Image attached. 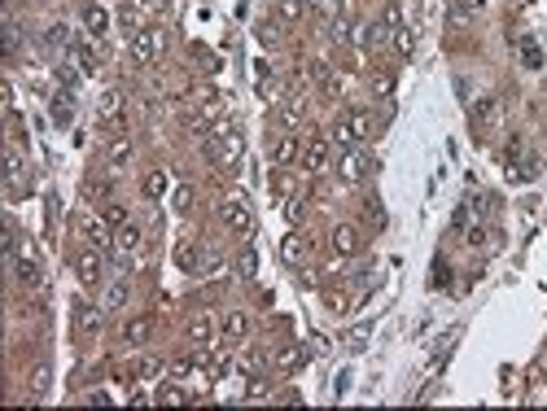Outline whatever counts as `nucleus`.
I'll use <instances>...</instances> for the list:
<instances>
[{
    "instance_id": "9b49d317",
    "label": "nucleus",
    "mask_w": 547,
    "mask_h": 411,
    "mask_svg": "<svg viewBox=\"0 0 547 411\" xmlns=\"http://www.w3.org/2000/svg\"><path fill=\"white\" fill-rule=\"evenodd\" d=\"M101 311H105V306L79 302V306H75V328H79L84 337H96V333H101Z\"/></svg>"
},
{
    "instance_id": "7ed1b4c3",
    "label": "nucleus",
    "mask_w": 547,
    "mask_h": 411,
    "mask_svg": "<svg viewBox=\"0 0 547 411\" xmlns=\"http://www.w3.org/2000/svg\"><path fill=\"white\" fill-rule=\"evenodd\" d=\"M162 53H167V36H162V31H136V36H131V61L149 66Z\"/></svg>"
},
{
    "instance_id": "4c0bfd02",
    "label": "nucleus",
    "mask_w": 547,
    "mask_h": 411,
    "mask_svg": "<svg viewBox=\"0 0 547 411\" xmlns=\"http://www.w3.org/2000/svg\"><path fill=\"white\" fill-rule=\"evenodd\" d=\"M411 36H416L411 27H399V31H394V44H399V53H403V57H411V48H416V40H411Z\"/></svg>"
},
{
    "instance_id": "e433bc0d",
    "label": "nucleus",
    "mask_w": 547,
    "mask_h": 411,
    "mask_svg": "<svg viewBox=\"0 0 547 411\" xmlns=\"http://www.w3.org/2000/svg\"><path fill=\"white\" fill-rule=\"evenodd\" d=\"M101 215H105V223H110V227H123V223H127V206L110 202V206H101Z\"/></svg>"
},
{
    "instance_id": "5701e85b",
    "label": "nucleus",
    "mask_w": 547,
    "mask_h": 411,
    "mask_svg": "<svg viewBox=\"0 0 547 411\" xmlns=\"http://www.w3.org/2000/svg\"><path fill=\"white\" fill-rule=\"evenodd\" d=\"M302 119H307V105H302V101H285V105L276 110V123H280V127H298Z\"/></svg>"
},
{
    "instance_id": "f257e3e1",
    "label": "nucleus",
    "mask_w": 547,
    "mask_h": 411,
    "mask_svg": "<svg viewBox=\"0 0 547 411\" xmlns=\"http://www.w3.org/2000/svg\"><path fill=\"white\" fill-rule=\"evenodd\" d=\"M241 154H245V136L237 127H224V131H214L210 136V144H206V158L214 162L219 171H232L241 162Z\"/></svg>"
},
{
    "instance_id": "8fccbe9b",
    "label": "nucleus",
    "mask_w": 547,
    "mask_h": 411,
    "mask_svg": "<svg viewBox=\"0 0 547 411\" xmlns=\"http://www.w3.org/2000/svg\"><path fill=\"white\" fill-rule=\"evenodd\" d=\"M307 0H280V18H298Z\"/></svg>"
},
{
    "instance_id": "a878e982",
    "label": "nucleus",
    "mask_w": 547,
    "mask_h": 411,
    "mask_svg": "<svg viewBox=\"0 0 547 411\" xmlns=\"http://www.w3.org/2000/svg\"><path fill=\"white\" fill-rule=\"evenodd\" d=\"M145 337H149V320H145V315H136V320L123 324V341H127V346H140Z\"/></svg>"
},
{
    "instance_id": "1a4fd4ad",
    "label": "nucleus",
    "mask_w": 547,
    "mask_h": 411,
    "mask_svg": "<svg viewBox=\"0 0 547 411\" xmlns=\"http://www.w3.org/2000/svg\"><path fill=\"white\" fill-rule=\"evenodd\" d=\"M96 119H101L110 131H123V96L119 92H101V101H96Z\"/></svg>"
},
{
    "instance_id": "6ab92c4d",
    "label": "nucleus",
    "mask_w": 547,
    "mask_h": 411,
    "mask_svg": "<svg viewBox=\"0 0 547 411\" xmlns=\"http://www.w3.org/2000/svg\"><path fill=\"white\" fill-rule=\"evenodd\" d=\"M245 333H250V315H245V311H228V315H224V337L228 341H241Z\"/></svg>"
},
{
    "instance_id": "20e7f679",
    "label": "nucleus",
    "mask_w": 547,
    "mask_h": 411,
    "mask_svg": "<svg viewBox=\"0 0 547 411\" xmlns=\"http://www.w3.org/2000/svg\"><path fill=\"white\" fill-rule=\"evenodd\" d=\"M9 267H13V281H18L22 289H44V271H40V262L31 250H18L9 258Z\"/></svg>"
},
{
    "instance_id": "c03bdc74",
    "label": "nucleus",
    "mask_w": 547,
    "mask_h": 411,
    "mask_svg": "<svg viewBox=\"0 0 547 411\" xmlns=\"http://www.w3.org/2000/svg\"><path fill=\"white\" fill-rule=\"evenodd\" d=\"M333 40H337V44L351 40V18H346V13H337V18H333Z\"/></svg>"
},
{
    "instance_id": "ea45409f",
    "label": "nucleus",
    "mask_w": 547,
    "mask_h": 411,
    "mask_svg": "<svg viewBox=\"0 0 547 411\" xmlns=\"http://www.w3.org/2000/svg\"><path fill=\"white\" fill-rule=\"evenodd\" d=\"M171 202H175L180 215H189V210H193V188H189V184H180V188L171 193Z\"/></svg>"
},
{
    "instance_id": "f3484780",
    "label": "nucleus",
    "mask_w": 547,
    "mask_h": 411,
    "mask_svg": "<svg viewBox=\"0 0 547 411\" xmlns=\"http://www.w3.org/2000/svg\"><path fill=\"white\" fill-rule=\"evenodd\" d=\"M5 171H9V188H13V193H22V188H27V162H22L18 149H9V154H5Z\"/></svg>"
},
{
    "instance_id": "bb28decb",
    "label": "nucleus",
    "mask_w": 547,
    "mask_h": 411,
    "mask_svg": "<svg viewBox=\"0 0 547 411\" xmlns=\"http://www.w3.org/2000/svg\"><path fill=\"white\" fill-rule=\"evenodd\" d=\"M372 92L377 96H390L394 92V70H390V66H377V70H372Z\"/></svg>"
},
{
    "instance_id": "ddd939ff",
    "label": "nucleus",
    "mask_w": 547,
    "mask_h": 411,
    "mask_svg": "<svg viewBox=\"0 0 547 411\" xmlns=\"http://www.w3.org/2000/svg\"><path fill=\"white\" fill-rule=\"evenodd\" d=\"M105 162L110 167H127L131 162V140L123 136V131H114V140H105Z\"/></svg>"
},
{
    "instance_id": "412c9836",
    "label": "nucleus",
    "mask_w": 547,
    "mask_h": 411,
    "mask_svg": "<svg viewBox=\"0 0 547 411\" xmlns=\"http://www.w3.org/2000/svg\"><path fill=\"white\" fill-rule=\"evenodd\" d=\"M333 250L337 254H359V232H355L351 223H342L337 232H333Z\"/></svg>"
},
{
    "instance_id": "f03ea898",
    "label": "nucleus",
    "mask_w": 547,
    "mask_h": 411,
    "mask_svg": "<svg viewBox=\"0 0 547 411\" xmlns=\"http://www.w3.org/2000/svg\"><path fill=\"white\" fill-rule=\"evenodd\" d=\"M71 262H75V276H79V285H84V289H96V285H101L105 262H101V250H96V245H79Z\"/></svg>"
},
{
    "instance_id": "864d4df0",
    "label": "nucleus",
    "mask_w": 547,
    "mask_h": 411,
    "mask_svg": "<svg viewBox=\"0 0 547 411\" xmlns=\"http://www.w3.org/2000/svg\"><path fill=\"white\" fill-rule=\"evenodd\" d=\"M486 241H490L486 227H473V232H469V245H477V250H486Z\"/></svg>"
},
{
    "instance_id": "c9c22d12",
    "label": "nucleus",
    "mask_w": 547,
    "mask_h": 411,
    "mask_svg": "<svg viewBox=\"0 0 547 411\" xmlns=\"http://www.w3.org/2000/svg\"><path fill=\"white\" fill-rule=\"evenodd\" d=\"M44 389H48V368H36L31 372V403H40Z\"/></svg>"
},
{
    "instance_id": "79ce46f5",
    "label": "nucleus",
    "mask_w": 547,
    "mask_h": 411,
    "mask_svg": "<svg viewBox=\"0 0 547 411\" xmlns=\"http://www.w3.org/2000/svg\"><path fill=\"white\" fill-rule=\"evenodd\" d=\"M302 359H307L302 350H285V354H276V368H280V372H293L298 364H302Z\"/></svg>"
},
{
    "instance_id": "423d86ee",
    "label": "nucleus",
    "mask_w": 547,
    "mask_h": 411,
    "mask_svg": "<svg viewBox=\"0 0 547 411\" xmlns=\"http://www.w3.org/2000/svg\"><path fill=\"white\" fill-rule=\"evenodd\" d=\"M219 215H224V223H228L237 237H250V232H254V215H250V206H245L241 197H228V202L219 206Z\"/></svg>"
},
{
    "instance_id": "37998d69",
    "label": "nucleus",
    "mask_w": 547,
    "mask_h": 411,
    "mask_svg": "<svg viewBox=\"0 0 547 411\" xmlns=\"http://www.w3.org/2000/svg\"><path fill=\"white\" fill-rule=\"evenodd\" d=\"M140 385H149V381H158V376H162V364H158V359H145V364H140Z\"/></svg>"
},
{
    "instance_id": "4be33fe9",
    "label": "nucleus",
    "mask_w": 547,
    "mask_h": 411,
    "mask_svg": "<svg viewBox=\"0 0 547 411\" xmlns=\"http://www.w3.org/2000/svg\"><path fill=\"white\" fill-rule=\"evenodd\" d=\"M175 267L180 271H197L202 262H197V245L193 241H175Z\"/></svg>"
},
{
    "instance_id": "c85d7f7f",
    "label": "nucleus",
    "mask_w": 547,
    "mask_h": 411,
    "mask_svg": "<svg viewBox=\"0 0 547 411\" xmlns=\"http://www.w3.org/2000/svg\"><path fill=\"white\" fill-rule=\"evenodd\" d=\"M486 0H451V22H464V18H473L477 9H482Z\"/></svg>"
},
{
    "instance_id": "cd10ccee",
    "label": "nucleus",
    "mask_w": 547,
    "mask_h": 411,
    "mask_svg": "<svg viewBox=\"0 0 547 411\" xmlns=\"http://www.w3.org/2000/svg\"><path fill=\"white\" fill-rule=\"evenodd\" d=\"M210 333H214V320L210 315H193L189 320V337L193 341H210Z\"/></svg>"
},
{
    "instance_id": "dca6fc26",
    "label": "nucleus",
    "mask_w": 547,
    "mask_h": 411,
    "mask_svg": "<svg viewBox=\"0 0 547 411\" xmlns=\"http://www.w3.org/2000/svg\"><path fill=\"white\" fill-rule=\"evenodd\" d=\"M346 123H351V131H355V140L363 144V140H372V131H377V119L368 110H351L346 114Z\"/></svg>"
},
{
    "instance_id": "6e6d98bb",
    "label": "nucleus",
    "mask_w": 547,
    "mask_h": 411,
    "mask_svg": "<svg viewBox=\"0 0 547 411\" xmlns=\"http://www.w3.org/2000/svg\"><path fill=\"white\" fill-rule=\"evenodd\" d=\"M57 79H61V84H75L79 75H75V66H61V70H57Z\"/></svg>"
},
{
    "instance_id": "72a5a7b5",
    "label": "nucleus",
    "mask_w": 547,
    "mask_h": 411,
    "mask_svg": "<svg viewBox=\"0 0 547 411\" xmlns=\"http://www.w3.org/2000/svg\"><path fill=\"white\" fill-rule=\"evenodd\" d=\"M48 44H53V48H71V27L53 22V27H48Z\"/></svg>"
},
{
    "instance_id": "a19ab883",
    "label": "nucleus",
    "mask_w": 547,
    "mask_h": 411,
    "mask_svg": "<svg viewBox=\"0 0 547 411\" xmlns=\"http://www.w3.org/2000/svg\"><path fill=\"white\" fill-rule=\"evenodd\" d=\"M71 57H75L79 66H84V70H96V53H92V48H84V44H71Z\"/></svg>"
},
{
    "instance_id": "7c9ffc66",
    "label": "nucleus",
    "mask_w": 547,
    "mask_h": 411,
    "mask_svg": "<svg viewBox=\"0 0 547 411\" xmlns=\"http://www.w3.org/2000/svg\"><path fill=\"white\" fill-rule=\"evenodd\" d=\"M285 219H289L293 227L307 219V202H302V197H285Z\"/></svg>"
},
{
    "instance_id": "2eb2a0df",
    "label": "nucleus",
    "mask_w": 547,
    "mask_h": 411,
    "mask_svg": "<svg viewBox=\"0 0 547 411\" xmlns=\"http://www.w3.org/2000/svg\"><path fill=\"white\" fill-rule=\"evenodd\" d=\"M495 119H499V101H495V96H482V101H473V127H477V131H486Z\"/></svg>"
},
{
    "instance_id": "9d476101",
    "label": "nucleus",
    "mask_w": 547,
    "mask_h": 411,
    "mask_svg": "<svg viewBox=\"0 0 547 411\" xmlns=\"http://www.w3.org/2000/svg\"><path fill=\"white\" fill-rule=\"evenodd\" d=\"M368 171H372V162H368V154H363L359 144L342 154V179H351V184H355V179H363Z\"/></svg>"
},
{
    "instance_id": "6e6552de",
    "label": "nucleus",
    "mask_w": 547,
    "mask_h": 411,
    "mask_svg": "<svg viewBox=\"0 0 547 411\" xmlns=\"http://www.w3.org/2000/svg\"><path fill=\"white\" fill-rule=\"evenodd\" d=\"M140 245H145V237H140V227L136 223H123L119 232H114V258H136L140 254Z\"/></svg>"
},
{
    "instance_id": "a211bd4d",
    "label": "nucleus",
    "mask_w": 547,
    "mask_h": 411,
    "mask_svg": "<svg viewBox=\"0 0 547 411\" xmlns=\"http://www.w3.org/2000/svg\"><path fill=\"white\" fill-rule=\"evenodd\" d=\"M293 158H302V144H298L293 136H280V140L272 144V162H276V167H289Z\"/></svg>"
},
{
    "instance_id": "473e14b6",
    "label": "nucleus",
    "mask_w": 547,
    "mask_h": 411,
    "mask_svg": "<svg viewBox=\"0 0 547 411\" xmlns=\"http://www.w3.org/2000/svg\"><path fill=\"white\" fill-rule=\"evenodd\" d=\"M268 394H272V381H268V376H250V389H245V398L258 403V398H268Z\"/></svg>"
},
{
    "instance_id": "49530a36",
    "label": "nucleus",
    "mask_w": 547,
    "mask_h": 411,
    "mask_svg": "<svg viewBox=\"0 0 547 411\" xmlns=\"http://www.w3.org/2000/svg\"><path fill=\"white\" fill-rule=\"evenodd\" d=\"M368 328H372V324H359L355 333L346 337V346H351V350H363V341H368Z\"/></svg>"
},
{
    "instance_id": "f704fd0d",
    "label": "nucleus",
    "mask_w": 547,
    "mask_h": 411,
    "mask_svg": "<svg viewBox=\"0 0 547 411\" xmlns=\"http://www.w3.org/2000/svg\"><path fill=\"white\" fill-rule=\"evenodd\" d=\"M521 61L530 66V70H539V66H543V48H539L534 40H525V44H521Z\"/></svg>"
},
{
    "instance_id": "a18cd8bd",
    "label": "nucleus",
    "mask_w": 547,
    "mask_h": 411,
    "mask_svg": "<svg viewBox=\"0 0 547 411\" xmlns=\"http://www.w3.org/2000/svg\"><path fill=\"white\" fill-rule=\"evenodd\" d=\"M237 271H241V276H254V271H258V254H254V250H245V254L237 258Z\"/></svg>"
},
{
    "instance_id": "393cba45",
    "label": "nucleus",
    "mask_w": 547,
    "mask_h": 411,
    "mask_svg": "<svg viewBox=\"0 0 547 411\" xmlns=\"http://www.w3.org/2000/svg\"><path fill=\"white\" fill-rule=\"evenodd\" d=\"M71 119H75V96H71V92H57V96H53V123L66 127Z\"/></svg>"
},
{
    "instance_id": "2f4dec72",
    "label": "nucleus",
    "mask_w": 547,
    "mask_h": 411,
    "mask_svg": "<svg viewBox=\"0 0 547 411\" xmlns=\"http://www.w3.org/2000/svg\"><path fill=\"white\" fill-rule=\"evenodd\" d=\"M119 27L127 31V36H136V31H140V13H136V5H123V9H119Z\"/></svg>"
},
{
    "instance_id": "aec40b11",
    "label": "nucleus",
    "mask_w": 547,
    "mask_h": 411,
    "mask_svg": "<svg viewBox=\"0 0 547 411\" xmlns=\"http://www.w3.org/2000/svg\"><path fill=\"white\" fill-rule=\"evenodd\" d=\"M127 298H131V285H127V281H114V285L105 289L101 306H105V311H123V306H127Z\"/></svg>"
},
{
    "instance_id": "58836bf2",
    "label": "nucleus",
    "mask_w": 547,
    "mask_h": 411,
    "mask_svg": "<svg viewBox=\"0 0 547 411\" xmlns=\"http://www.w3.org/2000/svg\"><path fill=\"white\" fill-rule=\"evenodd\" d=\"M333 140L342 144V149H355V144H359V140H355V131H351V123H346V119L333 127Z\"/></svg>"
},
{
    "instance_id": "09e8293b",
    "label": "nucleus",
    "mask_w": 547,
    "mask_h": 411,
    "mask_svg": "<svg viewBox=\"0 0 547 411\" xmlns=\"http://www.w3.org/2000/svg\"><path fill=\"white\" fill-rule=\"evenodd\" d=\"M324 306H328V311H346V293H342V289H328V293H324Z\"/></svg>"
},
{
    "instance_id": "603ef678",
    "label": "nucleus",
    "mask_w": 547,
    "mask_h": 411,
    "mask_svg": "<svg viewBox=\"0 0 547 411\" xmlns=\"http://www.w3.org/2000/svg\"><path fill=\"white\" fill-rule=\"evenodd\" d=\"M18 44H22V36H18V27H5V48H9V53H18Z\"/></svg>"
},
{
    "instance_id": "de8ad7c7",
    "label": "nucleus",
    "mask_w": 547,
    "mask_h": 411,
    "mask_svg": "<svg viewBox=\"0 0 547 411\" xmlns=\"http://www.w3.org/2000/svg\"><path fill=\"white\" fill-rule=\"evenodd\" d=\"M258 40H263V48H276V44H280V36H276V27H272V22H263V27H258Z\"/></svg>"
},
{
    "instance_id": "0eeeda50",
    "label": "nucleus",
    "mask_w": 547,
    "mask_h": 411,
    "mask_svg": "<svg viewBox=\"0 0 547 411\" xmlns=\"http://www.w3.org/2000/svg\"><path fill=\"white\" fill-rule=\"evenodd\" d=\"M79 232H84L88 245H96V250H114V232L105 215H79Z\"/></svg>"
},
{
    "instance_id": "39448f33",
    "label": "nucleus",
    "mask_w": 547,
    "mask_h": 411,
    "mask_svg": "<svg viewBox=\"0 0 547 411\" xmlns=\"http://www.w3.org/2000/svg\"><path fill=\"white\" fill-rule=\"evenodd\" d=\"M504 162H508V179H517V184H521V179H530V175H534V167H539L534 158H525V144H521V136H512V140H508Z\"/></svg>"
},
{
    "instance_id": "b1692460",
    "label": "nucleus",
    "mask_w": 547,
    "mask_h": 411,
    "mask_svg": "<svg viewBox=\"0 0 547 411\" xmlns=\"http://www.w3.org/2000/svg\"><path fill=\"white\" fill-rule=\"evenodd\" d=\"M84 27L92 31V36H105V31H110V13L101 5H88L84 9Z\"/></svg>"
},
{
    "instance_id": "c756f323",
    "label": "nucleus",
    "mask_w": 547,
    "mask_h": 411,
    "mask_svg": "<svg viewBox=\"0 0 547 411\" xmlns=\"http://www.w3.org/2000/svg\"><path fill=\"white\" fill-rule=\"evenodd\" d=\"M167 193V171H149L145 175V197H162Z\"/></svg>"
},
{
    "instance_id": "4468645a",
    "label": "nucleus",
    "mask_w": 547,
    "mask_h": 411,
    "mask_svg": "<svg viewBox=\"0 0 547 411\" xmlns=\"http://www.w3.org/2000/svg\"><path fill=\"white\" fill-rule=\"evenodd\" d=\"M307 250H311V241H307L302 232H289L285 241H280V258H285V262H293V267L307 258Z\"/></svg>"
},
{
    "instance_id": "f8f14e48",
    "label": "nucleus",
    "mask_w": 547,
    "mask_h": 411,
    "mask_svg": "<svg viewBox=\"0 0 547 411\" xmlns=\"http://www.w3.org/2000/svg\"><path fill=\"white\" fill-rule=\"evenodd\" d=\"M302 167H307L311 175L328 167V140H320V136H316V140H307V144H302Z\"/></svg>"
},
{
    "instance_id": "3c124183",
    "label": "nucleus",
    "mask_w": 547,
    "mask_h": 411,
    "mask_svg": "<svg viewBox=\"0 0 547 411\" xmlns=\"http://www.w3.org/2000/svg\"><path fill=\"white\" fill-rule=\"evenodd\" d=\"M368 223H372V227H386V215H381V202H377V197L368 202Z\"/></svg>"
},
{
    "instance_id": "5fc2aeb1",
    "label": "nucleus",
    "mask_w": 547,
    "mask_h": 411,
    "mask_svg": "<svg viewBox=\"0 0 547 411\" xmlns=\"http://www.w3.org/2000/svg\"><path fill=\"white\" fill-rule=\"evenodd\" d=\"M184 398H189L184 389H162V394H158V403H184Z\"/></svg>"
}]
</instances>
